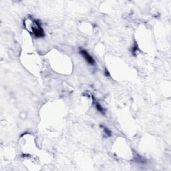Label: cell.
<instances>
[{"label":"cell","mask_w":171,"mask_h":171,"mask_svg":"<svg viewBox=\"0 0 171 171\" xmlns=\"http://www.w3.org/2000/svg\"><path fill=\"white\" fill-rule=\"evenodd\" d=\"M80 53L83 57H84L85 60L90 65H94V63H95V60H94L93 57L91 55H90L86 50L84 49H80Z\"/></svg>","instance_id":"2"},{"label":"cell","mask_w":171,"mask_h":171,"mask_svg":"<svg viewBox=\"0 0 171 171\" xmlns=\"http://www.w3.org/2000/svg\"><path fill=\"white\" fill-rule=\"evenodd\" d=\"M92 99H93L94 104V105H95L96 110H97L98 112H100L101 113V114H105L104 109L102 108V106L99 104V103H98L97 101H96V100H95V98H94V96H92Z\"/></svg>","instance_id":"3"},{"label":"cell","mask_w":171,"mask_h":171,"mask_svg":"<svg viewBox=\"0 0 171 171\" xmlns=\"http://www.w3.org/2000/svg\"><path fill=\"white\" fill-rule=\"evenodd\" d=\"M104 130L105 131V133H106V134H107V136H111L112 132H111V131L108 128H106V127H104Z\"/></svg>","instance_id":"4"},{"label":"cell","mask_w":171,"mask_h":171,"mask_svg":"<svg viewBox=\"0 0 171 171\" xmlns=\"http://www.w3.org/2000/svg\"><path fill=\"white\" fill-rule=\"evenodd\" d=\"M32 20V30L34 36L37 38H43L45 36L44 30L41 27L40 21L38 19H31Z\"/></svg>","instance_id":"1"}]
</instances>
